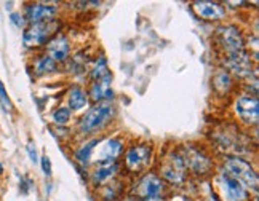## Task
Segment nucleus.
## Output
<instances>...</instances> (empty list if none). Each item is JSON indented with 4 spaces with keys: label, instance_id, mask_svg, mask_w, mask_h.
I'll return each instance as SVG.
<instances>
[{
    "label": "nucleus",
    "instance_id": "obj_20",
    "mask_svg": "<svg viewBox=\"0 0 259 201\" xmlns=\"http://www.w3.org/2000/svg\"><path fill=\"white\" fill-rule=\"evenodd\" d=\"M55 70H56V63L48 56H42L35 63V74L37 75H45L50 72H55Z\"/></svg>",
    "mask_w": 259,
    "mask_h": 201
},
{
    "label": "nucleus",
    "instance_id": "obj_7",
    "mask_svg": "<svg viewBox=\"0 0 259 201\" xmlns=\"http://www.w3.org/2000/svg\"><path fill=\"white\" fill-rule=\"evenodd\" d=\"M219 37H221V43L226 48L227 55L229 53H237V52H245V42L240 31L235 26H226L219 29Z\"/></svg>",
    "mask_w": 259,
    "mask_h": 201
},
{
    "label": "nucleus",
    "instance_id": "obj_18",
    "mask_svg": "<svg viewBox=\"0 0 259 201\" xmlns=\"http://www.w3.org/2000/svg\"><path fill=\"white\" fill-rule=\"evenodd\" d=\"M162 176L166 180H170L171 184H181L184 180V169L171 163L162 169Z\"/></svg>",
    "mask_w": 259,
    "mask_h": 201
},
{
    "label": "nucleus",
    "instance_id": "obj_6",
    "mask_svg": "<svg viewBox=\"0 0 259 201\" xmlns=\"http://www.w3.org/2000/svg\"><path fill=\"white\" fill-rule=\"evenodd\" d=\"M58 13V8L47 4H29L26 7V23L29 24H40L47 21H53Z\"/></svg>",
    "mask_w": 259,
    "mask_h": 201
},
{
    "label": "nucleus",
    "instance_id": "obj_8",
    "mask_svg": "<svg viewBox=\"0 0 259 201\" xmlns=\"http://www.w3.org/2000/svg\"><path fill=\"white\" fill-rule=\"evenodd\" d=\"M226 66L237 77H248L251 74V59L245 52L229 53L226 58Z\"/></svg>",
    "mask_w": 259,
    "mask_h": 201
},
{
    "label": "nucleus",
    "instance_id": "obj_23",
    "mask_svg": "<svg viewBox=\"0 0 259 201\" xmlns=\"http://www.w3.org/2000/svg\"><path fill=\"white\" fill-rule=\"evenodd\" d=\"M69 120H71V110H69L67 107H59L53 112V122L59 126L66 125Z\"/></svg>",
    "mask_w": 259,
    "mask_h": 201
},
{
    "label": "nucleus",
    "instance_id": "obj_25",
    "mask_svg": "<svg viewBox=\"0 0 259 201\" xmlns=\"http://www.w3.org/2000/svg\"><path fill=\"white\" fill-rule=\"evenodd\" d=\"M27 155H29V160H31V162L32 163H38V155H37V148H35V144L32 142V140H31V142H29L27 144Z\"/></svg>",
    "mask_w": 259,
    "mask_h": 201
},
{
    "label": "nucleus",
    "instance_id": "obj_3",
    "mask_svg": "<svg viewBox=\"0 0 259 201\" xmlns=\"http://www.w3.org/2000/svg\"><path fill=\"white\" fill-rule=\"evenodd\" d=\"M56 23L53 21H47L40 24H32L29 26L24 34H23V43L26 48H37L48 43L52 40L55 31H56Z\"/></svg>",
    "mask_w": 259,
    "mask_h": 201
},
{
    "label": "nucleus",
    "instance_id": "obj_14",
    "mask_svg": "<svg viewBox=\"0 0 259 201\" xmlns=\"http://www.w3.org/2000/svg\"><path fill=\"white\" fill-rule=\"evenodd\" d=\"M223 184H224V192L229 201H245L248 198L246 188L231 174H227V173L223 174Z\"/></svg>",
    "mask_w": 259,
    "mask_h": 201
},
{
    "label": "nucleus",
    "instance_id": "obj_13",
    "mask_svg": "<svg viewBox=\"0 0 259 201\" xmlns=\"http://www.w3.org/2000/svg\"><path fill=\"white\" fill-rule=\"evenodd\" d=\"M47 49H48L47 56L52 58L55 63L66 61V58L69 56V52H71L67 38L63 37V35H56V37H53L52 40H50V42L47 43Z\"/></svg>",
    "mask_w": 259,
    "mask_h": 201
},
{
    "label": "nucleus",
    "instance_id": "obj_16",
    "mask_svg": "<svg viewBox=\"0 0 259 201\" xmlns=\"http://www.w3.org/2000/svg\"><path fill=\"white\" fill-rule=\"evenodd\" d=\"M88 104V96L82 88H72L69 93V107L72 110H80Z\"/></svg>",
    "mask_w": 259,
    "mask_h": 201
},
{
    "label": "nucleus",
    "instance_id": "obj_5",
    "mask_svg": "<svg viewBox=\"0 0 259 201\" xmlns=\"http://www.w3.org/2000/svg\"><path fill=\"white\" fill-rule=\"evenodd\" d=\"M237 114L242 118V122L246 125H256L259 118V100L256 96H242L238 97L237 104Z\"/></svg>",
    "mask_w": 259,
    "mask_h": 201
},
{
    "label": "nucleus",
    "instance_id": "obj_15",
    "mask_svg": "<svg viewBox=\"0 0 259 201\" xmlns=\"http://www.w3.org/2000/svg\"><path fill=\"white\" fill-rule=\"evenodd\" d=\"M111 82H112V75L101 78V80H95L92 85V91H90L92 99L96 100V103H101L103 99H112Z\"/></svg>",
    "mask_w": 259,
    "mask_h": 201
},
{
    "label": "nucleus",
    "instance_id": "obj_11",
    "mask_svg": "<svg viewBox=\"0 0 259 201\" xmlns=\"http://www.w3.org/2000/svg\"><path fill=\"white\" fill-rule=\"evenodd\" d=\"M123 152V142L120 139H109L107 142L101 147L98 154V163L104 166V165H112L115 163V160L122 155Z\"/></svg>",
    "mask_w": 259,
    "mask_h": 201
},
{
    "label": "nucleus",
    "instance_id": "obj_1",
    "mask_svg": "<svg viewBox=\"0 0 259 201\" xmlns=\"http://www.w3.org/2000/svg\"><path fill=\"white\" fill-rule=\"evenodd\" d=\"M112 114H114V107L111 106V103H107V100H101V103H98L96 106H93L80 118V123H78V126H80V131L93 133V131H96V129L103 128L106 125V122L111 120Z\"/></svg>",
    "mask_w": 259,
    "mask_h": 201
},
{
    "label": "nucleus",
    "instance_id": "obj_9",
    "mask_svg": "<svg viewBox=\"0 0 259 201\" xmlns=\"http://www.w3.org/2000/svg\"><path fill=\"white\" fill-rule=\"evenodd\" d=\"M163 192V182L160 177L154 174H147L141 179V182L138 185V195L146 201H152L160 196Z\"/></svg>",
    "mask_w": 259,
    "mask_h": 201
},
{
    "label": "nucleus",
    "instance_id": "obj_26",
    "mask_svg": "<svg viewBox=\"0 0 259 201\" xmlns=\"http://www.w3.org/2000/svg\"><path fill=\"white\" fill-rule=\"evenodd\" d=\"M0 100H2V104L7 107V109H12V103H10V97L5 91V86L2 83V80H0Z\"/></svg>",
    "mask_w": 259,
    "mask_h": 201
},
{
    "label": "nucleus",
    "instance_id": "obj_28",
    "mask_svg": "<svg viewBox=\"0 0 259 201\" xmlns=\"http://www.w3.org/2000/svg\"><path fill=\"white\" fill-rule=\"evenodd\" d=\"M2 173H4V166H2V163H0V176H2Z\"/></svg>",
    "mask_w": 259,
    "mask_h": 201
},
{
    "label": "nucleus",
    "instance_id": "obj_21",
    "mask_svg": "<svg viewBox=\"0 0 259 201\" xmlns=\"http://www.w3.org/2000/svg\"><path fill=\"white\" fill-rule=\"evenodd\" d=\"M214 86L219 89V91H226V89L231 88L232 85V80H231V75L226 70H219V72L214 75V80H213Z\"/></svg>",
    "mask_w": 259,
    "mask_h": 201
},
{
    "label": "nucleus",
    "instance_id": "obj_4",
    "mask_svg": "<svg viewBox=\"0 0 259 201\" xmlns=\"http://www.w3.org/2000/svg\"><path fill=\"white\" fill-rule=\"evenodd\" d=\"M181 157L184 160L186 168H191L197 174H206L213 169L211 160L197 148H191V147L186 148L184 154H181Z\"/></svg>",
    "mask_w": 259,
    "mask_h": 201
},
{
    "label": "nucleus",
    "instance_id": "obj_17",
    "mask_svg": "<svg viewBox=\"0 0 259 201\" xmlns=\"http://www.w3.org/2000/svg\"><path fill=\"white\" fill-rule=\"evenodd\" d=\"M117 171H118V166H117L115 163L99 166V168L96 169L95 176H93L95 184H103V182H106V180L112 179V177H114V174L117 173Z\"/></svg>",
    "mask_w": 259,
    "mask_h": 201
},
{
    "label": "nucleus",
    "instance_id": "obj_2",
    "mask_svg": "<svg viewBox=\"0 0 259 201\" xmlns=\"http://www.w3.org/2000/svg\"><path fill=\"white\" fill-rule=\"evenodd\" d=\"M226 171L234 179H237L245 188L257 190V174L253 166L245 162L240 157H227L226 158Z\"/></svg>",
    "mask_w": 259,
    "mask_h": 201
},
{
    "label": "nucleus",
    "instance_id": "obj_27",
    "mask_svg": "<svg viewBox=\"0 0 259 201\" xmlns=\"http://www.w3.org/2000/svg\"><path fill=\"white\" fill-rule=\"evenodd\" d=\"M42 169L45 176H52V163H50V158L48 157H42Z\"/></svg>",
    "mask_w": 259,
    "mask_h": 201
},
{
    "label": "nucleus",
    "instance_id": "obj_12",
    "mask_svg": "<svg viewBox=\"0 0 259 201\" xmlns=\"http://www.w3.org/2000/svg\"><path fill=\"white\" fill-rule=\"evenodd\" d=\"M194 10L198 16L202 19H206V21H218V19H223L226 16V8L223 5L216 2H208V0L195 2Z\"/></svg>",
    "mask_w": 259,
    "mask_h": 201
},
{
    "label": "nucleus",
    "instance_id": "obj_24",
    "mask_svg": "<svg viewBox=\"0 0 259 201\" xmlns=\"http://www.w3.org/2000/svg\"><path fill=\"white\" fill-rule=\"evenodd\" d=\"M10 19H12V23L16 26V27H19V29H23L27 23H26V18L21 15V13H12L10 15Z\"/></svg>",
    "mask_w": 259,
    "mask_h": 201
},
{
    "label": "nucleus",
    "instance_id": "obj_22",
    "mask_svg": "<svg viewBox=\"0 0 259 201\" xmlns=\"http://www.w3.org/2000/svg\"><path fill=\"white\" fill-rule=\"evenodd\" d=\"M111 75V70H109L107 67V61H106V58H99L98 59V63L93 69V74H92V78H93V82L95 80H101V78H106Z\"/></svg>",
    "mask_w": 259,
    "mask_h": 201
},
{
    "label": "nucleus",
    "instance_id": "obj_10",
    "mask_svg": "<svg viewBox=\"0 0 259 201\" xmlns=\"http://www.w3.org/2000/svg\"><path fill=\"white\" fill-rule=\"evenodd\" d=\"M152 150L147 145H135L126 154V166L132 171H139L151 163Z\"/></svg>",
    "mask_w": 259,
    "mask_h": 201
},
{
    "label": "nucleus",
    "instance_id": "obj_19",
    "mask_svg": "<svg viewBox=\"0 0 259 201\" xmlns=\"http://www.w3.org/2000/svg\"><path fill=\"white\" fill-rule=\"evenodd\" d=\"M101 142V139H93V140H90V142H87L85 145H82L80 148L75 152V158H77V162L78 163H82V165H87L90 162V157H92L93 154V150L95 147Z\"/></svg>",
    "mask_w": 259,
    "mask_h": 201
}]
</instances>
